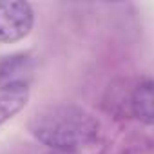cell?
<instances>
[{
    "label": "cell",
    "mask_w": 154,
    "mask_h": 154,
    "mask_svg": "<svg viewBox=\"0 0 154 154\" xmlns=\"http://www.w3.org/2000/svg\"><path fill=\"white\" fill-rule=\"evenodd\" d=\"M35 22L33 8L22 0H0V42L13 44L29 35Z\"/></svg>",
    "instance_id": "cell-2"
},
{
    "label": "cell",
    "mask_w": 154,
    "mask_h": 154,
    "mask_svg": "<svg viewBox=\"0 0 154 154\" xmlns=\"http://www.w3.org/2000/svg\"><path fill=\"white\" fill-rule=\"evenodd\" d=\"M131 111L136 120L145 125H152L154 122V94H152V82L143 80L140 82L132 94H131Z\"/></svg>",
    "instance_id": "cell-4"
},
{
    "label": "cell",
    "mask_w": 154,
    "mask_h": 154,
    "mask_svg": "<svg viewBox=\"0 0 154 154\" xmlns=\"http://www.w3.org/2000/svg\"><path fill=\"white\" fill-rule=\"evenodd\" d=\"M29 132L56 152H78L100 136V122L85 107L74 103H49L33 112Z\"/></svg>",
    "instance_id": "cell-1"
},
{
    "label": "cell",
    "mask_w": 154,
    "mask_h": 154,
    "mask_svg": "<svg viewBox=\"0 0 154 154\" xmlns=\"http://www.w3.org/2000/svg\"><path fill=\"white\" fill-rule=\"evenodd\" d=\"M56 154H71V152H56Z\"/></svg>",
    "instance_id": "cell-6"
},
{
    "label": "cell",
    "mask_w": 154,
    "mask_h": 154,
    "mask_svg": "<svg viewBox=\"0 0 154 154\" xmlns=\"http://www.w3.org/2000/svg\"><path fill=\"white\" fill-rule=\"evenodd\" d=\"M29 102V87L26 82H9L0 85V125L18 114Z\"/></svg>",
    "instance_id": "cell-3"
},
{
    "label": "cell",
    "mask_w": 154,
    "mask_h": 154,
    "mask_svg": "<svg viewBox=\"0 0 154 154\" xmlns=\"http://www.w3.org/2000/svg\"><path fill=\"white\" fill-rule=\"evenodd\" d=\"M26 56L24 54H13V56H6L4 60H0V82L2 84H9V82H22L17 80L15 74L20 72L22 69H26ZM0 84V85H2Z\"/></svg>",
    "instance_id": "cell-5"
}]
</instances>
